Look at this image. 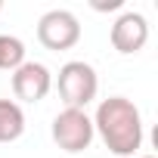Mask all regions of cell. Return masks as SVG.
Listing matches in <instances>:
<instances>
[{
  "mask_svg": "<svg viewBox=\"0 0 158 158\" xmlns=\"http://www.w3.org/2000/svg\"><path fill=\"white\" fill-rule=\"evenodd\" d=\"M0 10H3V3H0Z\"/></svg>",
  "mask_w": 158,
  "mask_h": 158,
  "instance_id": "30bf717a",
  "label": "cell"
},
{
  "mask_svg": "<svg viewBox=\"0 0 158 158\" xmlns=\"http://www.w3.org/2000/svg\"><path fill=\"white\" fill-rule=\"evenodd\" d=\"M50 133H53V143H56L62 152H68V155H77V152L90 149V143H93V136H96L93 118H90L87 112H81V109H62V112L53 118Z\"/></svg>",
  "mask_w": 158,
  "mask_h": 158,
  "instance_id": "3957f363",
  "label": "cell"
},
{
  "mask_svg": "<svg viewBox=\"0 0 158 158\" xmlns=\"http://www.w3.org/2000/svg\"><path fill=\"white\" fill-rule=\"evenodd\" d=\"M37 40L53 53L71 50L81 40V22H77V16L71 10H50L37 22Z\"/></svg>",
  "mask_w": 158,
  "mask_h": 158,
  "instance_id": "277c9868",
  "label": "cell"
},
{
  "mask_svg": "<svg viewBox=\"0 0 158 158\" xmlns=\"http://www.w3.org/2000/svg\"><path fill=\"white\" fill-rule=\"evenodd\" d=\"M139 158H155V155H139Z\"/></svg>",
  "mask_w": 158,
  "mask_h": 158,
  "instance_id": "9c48e42d",
  "label": "cell"
},
{
  "mask_svg": "<svg viewBox=\"0 0 158 158\" xmlns=\"http://www.w3.org/2000/svg\"><path fill=\"white\" fill-rule=\"evenodd\" d=\"M25 133V112L16 99H0V143H13Z\"/></svg>",
  "mask_w": 158,
  "mask_h": 158,
  "instance_id": "52a82bcc",
  "label": "cell"
},
{
  "mask_svg": "<svg viewBox=\"0 0 158 158\" xmlns=\"http://www.w3.org/2000/svg\"><path fill=\"white\" fill-rule=\"evenodd\" d=\"M25 62V44L16 34H0V71H16Z\"/></svg>",
  "mask_w": 158,
  "mask_h": 158,
  "instance_id": "ba28073f",
  "label": "cell"
},
{
  "mask_svg": "<svg viewBox=\"0 0 158 158\" xmlns=\"http://www.w3.org/2000/svg\"><path fill=\"white\" fill-rule=\"evenodd\" d=\"M93 130L112 155H136L143 146V115L127 96H109L96 106Z\"/></svg>",
  "mask_w": 158,
  "mask_h": 158,
  "instance_id": "6da1fadb",
  "label": "cell"
},
{
  "mask_svg": "<svg viewBox=\"0 0 158 158\" xmlns=\"http://www.w3.org/2000/svg\"><path fill=\"white\" fill-rule=\"evenodd\" d=\"M56 90L65 102V109H87L96 93H99V74L90 62L84 59H71L59 68V77H56Z\"/></svg>",
  "mask_w": 158,
  "mask_h": 158,
  "instance_id": "7a4b0ae2",
  "label": "cell"
},
{
  "mask_svg": "<svg viewBox=\"0 0 158 158\" xmlns=\"http://www.w3.org/2000/svg\"><path fill=\"white\" fill-rule=\"evenodd\" d=\"M109 37H112V47H115L121 56H133V53H139V50L146 47V40H149V22H146L143 13L127 10V13H121V16L115 19Z\"/></svg>",
  "mask_w": 158,
  "mask_h": 158,
  "instance_id": "8992f818",
  "label": "cell"
},
{
  "mask_svg": "<svg viewBox=\"0 0 158 158\" xmlns=\"http://www.w3.org/2000/svg\"><path fill=\"white\" fill-rule=\"evenodd\" d=\"M53 90V74L44 62H22L13 71V93L22 102H40Z\"/></svg>",
  "mask_w": 158,
  "mask_h": 158,
  "instance_id": "5b68a950",
  "label": "cell"
}]
</instances>
